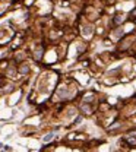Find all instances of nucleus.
I'll use <instances>...</instances> for the list:
<instances>
[{
    "label": "nucleus",
    "mask_w": 136,
    "mask_h": 152,
    "mask_svg": "<svg viewBox=\"0 0 136 152\" xmlns=\"http://www.w3.org/2000/svg\"><path fill=\"white\" fill-rule=\"evenodd\" d=\"M53 136H54V134H53V133H50V134H47V136H46V138H44V142H48V140H50V139H53Z\"/></svg>",
    "instance_id": "f257e3e1"
}]
</instances>
